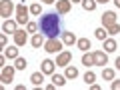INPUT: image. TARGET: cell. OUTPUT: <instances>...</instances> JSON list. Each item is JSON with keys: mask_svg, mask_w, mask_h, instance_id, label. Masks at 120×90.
<instances>
[{"mask_svg": "<svg viewBox=\"0 0 120 90\" xmlns=\"http://www.w3.org/2000/svg\"><path fill=\"white\" fill-rule=\"evenodd\" d=\"M114 2H116V6H118V8H120V0H114Z\"/></svg>", "mask_w": 120, "mask_h": 90, "instance_id": "cell-35", "label": "cell"}, {"mask_svg": "<svg viewBox=\"0 0 120 90\" xmlns=\"http://www.w3.org/2000/svg\"><path fill=\"white\" fill-rule=\"evenodd\" d=\"M110 88H112V90H120V80H114V82L110 84Z\"/></svg>", "mask_w": 120, "mask_h": 90, "instance_id": "cell-30", "label": "cell"}, {"mask_svg": "<svg viewBox=\"0 0 120 90\" xmlns=\"http://www.w3.org/2000/svg\"><path fill=\"white\" fill-rule=\"evenodd\" d=\"M54 64L56 62H52V60H42V72L44 74H54Z\"/></svg>", "mask_w": 120, "mask_h": 90, "instance_id": "cell-11", "label": "cell"}, {"mask_svg": "<svg viewBox=\"0 0 120 90\" xmlns=\"http://www.w3.org/2000/svg\"><path fill=\"white\" fill-rule=\"evenodd\" d=\"M42 2H44V4H54L56 0H42Z\"/></svg>", "mask_w": 120, "mask_h": 90, "instance_id": "cell-32", "label": "cell"}, {"mask_svg": "<svg viewBox=\"0 0 120 90\" xmlns=\"http://www.w3.org/2000/svg\"><path fill=\"white\" fill-rule=\"evenodd\" d=\"M116 68L120 70V56H118V58H116Z\"/></svg>", "mask_w": 120, "mask_h": 90, "instance_id": "cell-33", "label": "cell"}, {"mask_svg": "<svg viewBox=\"0 0 120 90\" xmlns=\"http://www.w3.org/2000/svg\"><path fill=\"white\" fill-rule=\"evenodd\" d=\"M26 66H28V62H26L24 58H20V56H18V58H16V62H14V68H16V70H24Z\"/></svg>", "mask_w": 120, "mask_h": 90, "instance_id": "cell-23", "label": "cell"}, {"mask_svg": "<svg viewBox=\"0 0 120 90\" xmlns=\"http://www.w3.org/2000/svg\"><path fill=\"white\" fill-rule=\"evenodd\" d=\"M44 72H34L32 76H30V82L34 86H42V80H44V76H42Z\"/></svg>", "mask_w": 120, "mask_h": 90, "instance_id": "cell-14", "label": "cell"}, {"mask_svg": "<svg viewBox=\"0 0 120 90\" xmlns=\"http://www.w3.org/2000/svg\"><path fill=\"white\" fill-rule=\"evenodd\" d=\"M106 30H108V34H118V32H120V24L116 22L114 26H110V28H106Z\"/></svg>", "mask_w": 120, "mask_h": 90, "instance_id": "cell-28", "label": "cell"}, {"mask_svg": "<svg viewBox=\"0 0 120 90\" xmlns=\"http://www.w3.org/2000/svg\"><path fill=\"white\" fill-rule=\"evenodd\" d=\"M92 56H94V64H98V66H104V64H108V52L96 50V52H92Z\"/></svg>", "mask_w": 120, "mask_h": 90, "instance_id": "cell-7", "label": "cell"}, {"mask_svg": "<svg viewBox=\"0 0 120 90\" xmlns=\"http://www.w3.org/2000/svg\"><path fill=\"white\" fill-rule=\"evenodd\" d=\"M94 80H96V74L92 72V70H88V72L84 74V82H86V84H92Z\"/></svg>", "mask_w": 120, "mask_h": 90, "instance_id": "cell-26", "label": "cell"}, {"mask_svg": "<svg viewBox=\"0 0 120 90\" xmlns=\"http://www.w3.org/2000/svg\"><path fill=\"white\" fill-rule=\"evenodd\" d=\"M6 42H8V38H6V36L2 34V36H0V46H2V48H6Z\"/></svg>", "mask_w": 120, "mask_h": 90, "instance_id": "cell-31", "label": "cell"}, {"mask_svg": "<svg viewBox=\"0 0 120 90\" xmlns=\"http://www.w3.org/2000/svg\"><path fill=\"white\" fill-rule=\"evenodd\" d=\"M14 66H4L2 68V74H0V78H2V84H10V82L14 80Z\"/></svg>", "mask_w": 120, "mask_h": 90, "instance_id": "cell-4", "label": "cell"}, {"mask_svg": "<svg viewBox=\"0 0 120 90\" xmlns=\"http://www.w3.org/2000/svg\"><path fill=\"white\" fill-rule=\"evenodd\" d=\"M62 42L68 44V46H72V44L76 42V36H74V32H62Z\"/></svg>", "mask_w": 120, "mask_h": 90, "instance_id": "cell-13", "label": "cell"}, {"mask_svg": "<svg viewBox=\"0 0 120 90\" xmlns=\"http://www.w3.org/2000/svg\"><path fill=\"white\" fill-rule=\"evenodd\" d=\"M80 4H82V8H84V10H88V12H90V10L96 8V0H82Z\"/></svg>", "mask_w": 120, "mask_h": 90, "instance_id": "cell-19", "label": "cell"}, {"mask_svg": "<svg viewBox=\"0 0 120 90\" xmlns=\"http://www.w3.org/2000/svg\"><path fill=\"white\" fill-rule=\"evenodd\" d=\"M96 2H100V4H106V2H108V0H96Z\"/></svg>", "mask_w": 120, "mask_h": 90, "instance_id": "cell-34", "label": "cell"}, {"mask_svg": "<svg viewBox=\"0 0 120 90\" xmlns=\"http://www.w3.org/2000/svg\"><path fill=\"white\" fill-rule=\"evenodd\" d=\"M44 50H46L48 54H54V52H60V50H62V42H60L58 38H48L46 42H44Z\"/></svg>", "mask_w": 120, "mask_h": 90, "instance_id": "cell-3", "label": "cell"}, {"mask_svg": "<svg viewBox=\"0 0 120 90\" xmlns=\"http://www.w3.org/2000/svg\"><path fill=\"white\" fill-rule=\"evenodd\" d=\"M66 78H76L78 76V70L74 68V66H66V74H64Z\"/></svg>", "mask_w": 120, "mask_h": 90, "instance_id": "cell-25", "label": "cell"}, {"mask_svg": "<svg viewBox=\"0 0 120 90\" xmlns=\"http://www.w3.org/2000/svg\"><path fill=\"white\" fill-rule=\"evenodd\" d=\"M102 24H104V28L114 26V24H116V14H114V12H104V14H102Z\"/></svg>", "mask_w": 120, "mask_h": 90, "instance_id": "cell-9", "label": "cell"}, {"mask_svg": "<svg viewBox=\"0 0 120 90\" xmlns=\"http://www.w3.org/2000/svg\"><path fill=\"white\" fill-rule=\"evenodd\" d=\"M26 30H28V32H36V30H38V24H36V22H28V24H26Z\"/></svg>", "mask_w": 120, "mask_h": 90, "instance_id": "cell-29", "label": "cell"}, {"mask_svg": "<svg viewBox=\"0 0 120 90\" xmlns=\"http://www.w3.org/2000/svg\"><path fill=\"white\" fill-rule=\"evenodd\" d=\"M40 12H42V6H40L38 2H36V4H32V6H30V14H40Z\"/></svg>", "mask_w": 120, "mask_h": 90, "instance_id": "cell-27", "label": "cell"}, {"mask_svg": "<svg viewBox=\"0 0 120 90\" xmlns=\"http://www.w3.org/2000/svg\"><path fill=\"white\" fill-rule=\"evenodd\" d=\"M4 54L8 56V58H14V60H16V58H18V48H16V46H8V48L4 50Z\"/></svg>", "mask_w": 120, "mask_h": 90, "instance_id": "cell-18", "label": "cell"}, {"mask_svg": "<svg viewBox=\"0 0 120 90\" xmlns=\"http://www.w3.org/2000/svg\"><path fill=\"white\" fill-rule=\"evenodd\" d=\"M28 14H30V8H26L24 2L16 6V22L18 24H28Z\"/></svg>", "mask_w": 120, "mask_h": 90, "instance_id": "cell-2", "label": "cell"}, {"mask_svg": "<svg viewBox=\"0 0 120 90\" xmlns=\"http://www.w3.org/2000/svg\"><path fill=\"white\" fill-rule=\"evenodd\" d=\"M52 82L56 86H64L66 84V76H60V74H52Z\"/></svg>", "mask_w": 120, "mask_h": 90, "instance_id": "cell-20", "label": "cell"}, {"mask_svg": "<svg viewBox=\"0 0 120 90\" xmlns=\"http://www.w3.org/2000/svg\"><path fill=\"white\" fill-rule=\"evenodd\" d=\"M76 44H78V48H80V50H88L90 48V40L88 38H80V40H76Z\"/></svg>", "mask_w": 120, "mask_h": 90, "instance_id": "cell-22", "label": "cell"}, {"mask_svg": "<svg viewBox=\"0 0 120 90\" xmlns=\"http://www.w3.org/2000/svg\"><path fill=\"white\" fill-rule=\"evenodd\" d=\"M70 60H72V52H60L58 58H56V64L58 66H68Z\"/></svg>", "mask_w": 120, "mask_h": 90, "instance_id": "cell-8", "label": "cell"}, {"mask_svg": "<svg viewBox=\"0 0 120 90\" xmlns=\"http://www.w3.org/2000/svg\"><path fill=\"white\" fill-rule=\"evenodd\" d=\"M94 36H96L98 40H102V42H104V40H106V36H108V30L104 28V26H102V28H96V30H94Z\"/></svg>", "mask_w": 120, "mask_h": 90, "instance_id": "cell-16", "label": "cell"}, {"mask_svg": "<svg viewBox=\"0 0 120 90\" xmlns=\"http://www.w3.org/2000/svg\"><path fill=\"white\" fill-rule=\"evenodd\" d=\"M70 8H72L70 0H56V12L58 14H68Z\"/></svg>", "mask_w": 120, "mask_h": 90, "instance_id": "cell-6", "label": "cell"}, {"mask_svg": "<svg viewBox=\"0 0 120 90\" xmlns=\"http://www.w3.org/2000/svg\"><path fill=\"white\" fill-rule=\"evenodd\" d=\"M70 2H82V0H70Z\"/></svg>", "mask_w": 120, "mask_h": 90, "instance_id": "cell-36", "label": "cell"}, {"mask_svg": "<svg viewBox=\"0 0 120 90\" xmlns=\"http://www.w3.org/2000/svg\"><path fill=\"white\" fill-rule=\"evenodd\" d=\"M102 78L104 80H114V70L112 68H104L102 70Z\"/></svg>", "mask_w": 120, "mask_h": 90, "instance_id": "cell-24", "label": "cell"}, {"mask_svg": "<svg viewBox=\"0 0 120 90\" xmlns=\"http://www.w3.org/2000/svg\"><path fill=\"white\" fill-rule=\"evenodd\" d=\"M14 44L16 46H24L26 44V32L24 30H16L14 32Z\"/></svg>", "mask_w": 120, "mask_h": 90, "instance_id": "cell-10", "label": "cell"}, {"mask_svg": "<svg viewBox=\"0 0 120 90\" xmlns=\"http://www.w3.org/2000/svg\"><path fill=\"white\" fill-rule=\"evenodd\" d=\"M82 64H84L86 68H88V66H94V56L92 54H84L82 56Z\"/></svg>", "mask_w": 120, "mask_h": 90, "instance_id": "cell-21", "label": "cell"}, {"mask_svg": "<svg viewBox=\"0 0 120 90\" xmlns=\"http://www.w3.org/2000/svg\"><path fill=\"white\" fill-rule=\"evenodd\" d=\"M116 48H118V44H116L112 38H106V40H104V50H106V52H114Z\"/></svg>", "mask_w": 120, "mask_h": 90, "instance_id": "cell-15", "label": "cell"}, {"mask_svg": "<svg viewBox=\"0 0 120 90\" xmlns=\"http://www.w3.org/2000/svg\"><path fill=\"white\" fill-rule=\"evenodd\" d=\"M40 30L48 38H56V34L60 32V18L56 12H50V14H44L40 18Z\"/></svg>", "mask_w": 120, "mask_h": 90, "instance_id": "cell-1", "label": "cell"}, {"mask_svg": "<svg viewBox=\"0 0 120 90\" xmlns=\"http://www.w3.org/2000/svg\"><path fill=\"white\" fill-rule=\"evenodd\" d=\"M42 44H44V36L42 34H34V36H32V46H34V48H40Z\"/></svg>", "mask_w": 120, "mask_h": 90, "instance_id": "cell-17", "label": "cell"}, {"mask_svg": "<svg viewBox=\"0 0 120 90\" xmlns=\"http://www.w3.org/2000/svg\"><path fill=\"white\" fill-rule=\"evenodd\" d=\"M2 30H4V32H10V34H14V32H16V22L14 20H4V24H2Z\"/></svg>", "mask_w": 120, "mask_h": 90, "instance_id": "cell-12", "label": "cell"}, {"mask_svg": "<svg viewBox=\"0 0 120 90\" xmlns=\"http://www.w3.org/2000/svg\"><path fill=\"white\" fill-rule=\"evenodd\" d=\"M12 10H14L12 0H0V16L8 18L10 14H12Z\"/></svg>", "mask_w": 120, "mask_h": 90, "instance_id": "cell-5", "label": "cell"}]
</instances>
